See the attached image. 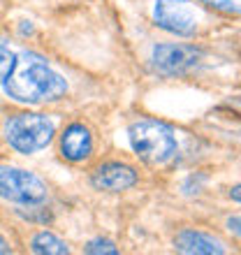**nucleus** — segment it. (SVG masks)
<instances>
[{
    "label": "nucleus",
    "mask_w": 241,
    "mask_h": 255,
    "mask_svg": "<svg viewBox=\"0 0 241 255\" xmlns=\"http://www.w3.org/2000/svg\"><path fill=\"white\" fill-rule=\"evenodd\" d=\"M5 93L21 105H47L65 98L67 81L42 56L23 51L16 56L12 74L2 84Z\"/></svg>",
    "instance_id": "nucleus-1"
},
{
    "label": "nucleus",
    "mask_w": 241,
    "mask_h": 255,
    "mask_svg": "<svg viewBox=\"0 0 241 255\" xmlns=\"http://www.w3.org/2000/svg\"><path fill=\"white\" fill-rule=\"evenodd\" d=\"M127 139L132 146L134 155L146 165H167L179 153V139L174 128L165 121L155 119H141L127 128Z\"/></svg>",
    "instance_id": "nucleus-2"
},
{
    "label": "nucleus",
    "mask_w": 241,
    "mask_h": 255,
    "mask_svg": "<svg viewBox=\"0 0 241 255\" xmlns=\"http://www.w3.org/2000/svg\"><path fill=\"white\" fill-rule=\"evenodd\" d=\"M2 137L16 153L33 155L47 148L56 137V123L51 116L40 112H19L7 116L2 123Z\"/></svg>",
    "instance_id": "nucleus-3"
},
{
    "label": "nucleus",
    "mask_w": 241,
    "mask_h": 255,
    "mask_svg": "<svg viewBox=\"0 0 241 255\" xmlns=\"http://www.w3.org/2000/svg\"><path fill=\"white\" fill-rule=\"evenodd\" d=\"M0 200L35 207L49 200V188L37 174L12 165H0Z\"/></svg>",
    "instance_id": "nucleus-4"
},
{
    "label": "nucleus",
    "mask_w": 241,
    "mask_h": 255,
    "mask_svg": "<svg viewBox=\"0 0 241 255\" xmlns=\"http://www.w3.org/2000/svg\"><path fill=\"white\" fill-rule=\"evenodd\" d=\"M153 21L176 37H193L200 30V7L193 0H155Z\"/></svg>",
    "instance_id": "nucleus-5"
},
{
    "label": "nucleus",
    "mask_w": 241,
    "mask_h": 255,
    "mask_svg": "<svg viewBox=\"0 0 241 255\" xmlns=\"http://www.w3.org/2000/svg\"><path fill=\"white\" fill-rule=\"evenodd\" d=\"M202 51L193 44H176V42H167V44H155L151 51V63L153 70L162 77H183L195 65L200 63Z\"/></svg>",
    "instance_id": "nucleus-6"
},
{
    "label": "nucleus",
    "mask_w": 241,
    "mask_h": 255,
    "mask_svg": "<svg viewBox=\"0 0 241 255\" xmlns=\"http://www.w3.org/2000/svg\"><path fill=\"white\" fill-rule=\"evenodd\" d=\"M137 181H139V172L132 165L119 160L102 162L91 174V186L95 190H105V193H125V190L134 188Z\"/></svg>",
    "instance_id": "nucleus-7"
},
{
    "label": "nucleus",
    "mask_w": 241,
    "mask_h": 255,
    "mask_svg": "<svg viewBox=\"0 0 241 255\" xmlns=\"http://www.w3.org/2000/svg\"><path fill=\"white\" fill-rule=\"evenodd\" d=\"M58 151L67 162H74V165L86 162L93 155V132L84 123H70L60 132Z\"/></svg>",
    "instance_id": "nucleus-8"
},
{
    "label": "nucleus",
    "mask_w": 241,
    "mask_h": 255,
    "mask_svg": "<svg viewBox=\"0 0 241 255\" xmlns=\"http://www.w3.org/2000/svg\"><path fill=\"white\" fill-rule=\"evenodd\" d=\"M174 249L186 255H223L228 253L225 242H221L216 235L202 232L195 228H183L174 237Z\"/></svg>",
    "instance_id": "nucleus-9"
},
{
    "label": "nucleus",
    "mask_w": 241,
    "mask_h": 255,
    "mask_svg": "<svg viewBox=\"0 0 241 255\" xmlns=\"http://www.w3.org/2000/svg\"><path fill=\"white\" fill-rule=\"evenodd\" d=\"M30 251L37 255H67L70 253V246L58 235L49 232V230H42V232H37L30 239Z\"/></svg>",
    "instance_id": "nucleus-10"
},
{
    "label": "nucleus",
    "mask_w": 241,
    "mask_h": 255,
    "mask_svg": "<svg viewBox=\"0 0 241 255\" xmlns=\"http://www.w3.org/2000/svg\"><path fill=\"white\" fill-rule=\"evenodd\" d=\"M14 65H16V54H14L9 44L0 37V86L5 84V79L12 74Z\"/></svg>",
    "instance_id": "nucleus-11"
},
{
    "label": "nucleus",
    "mask_w": 241,
    "mask_h": 255,
    "mask_svg": "<svg viewBox=\"0 0 241 255\" xmlns=\"http://www.w3.org/2000/svg\"><path fill=\"white\" fill-rule=\"evenodd\" d=\"M84 253H88V255H116L119 249H116V244L112 242V239L98 237V239H93V242H88L86 246H84Z\"/></svg>",
    "instance_id": "nucleus-12"
},
{
    "label": "nucleus",
    "mask_w": 241,
    "mask_h": 255,
    "mask_svg": "<svg viewBox=\"0 0 241 255\" xmlns=\"http://www.w3.org/2000/svg\"><path fill=\"white\" fill-rule=\"evenodd\" d=\"M197 2L214 7V9H221L225 14H239V0H197Z\"/></svg>",
    "instance_id": "nucleus-13"
},
{
    "label": "nucleus",
    "mask_w": 241,
    "mask_h": 255,
    "mask_svg": "<svg viewBox=\"0 0 241 255\" xmlns=\"http://www.w3.org/2000/svg\"><path fill=\"white\" fill-rule=\"evenodd\" d=\"M7 253H12V246L7 244V239L2 235H0V255H7Z\"/></svg>",
    "instance_id": "nucleus-14"
},
{
    "label": "nucleus",
    "mask_w": 241,
    "mask_h": 255,
    "mask_svg": "<svg viewBox=\"0 0 241 255\" xmlns=\"http://www.w3.org/2000/svg\"><path fill=\"white\" fill-rule=\"evenodd\" d=\"M228 228L235 232V235H239V216H235V218H230L228 221Z\"/></svg>",
    "instance_id": "nucleus-15"
},
{
    "label": "nucleus",
    "mask_w": 241,
    "mask_h": 255,
    "mask_svg": "<svg viewBox=\"0 0 241 255\" xmlns=\"http://www.w3.org/2000/svg\"><path fill=\"white\" fill-rule=\"evenodd\" d=\"M230 195H232V197H235V202H237V204H239V186H235V188H232V193H230Z\"/></svg>",
    "instance_id": "nucleus-16"
}]
</instances>
